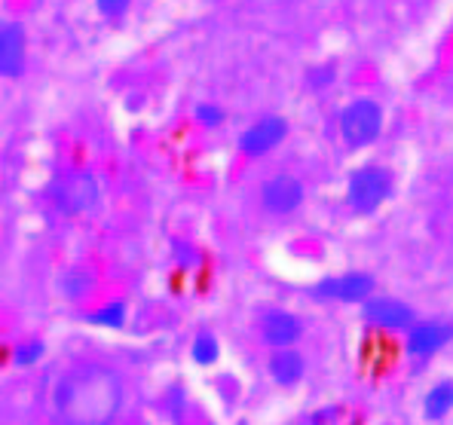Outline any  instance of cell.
Instances as JSON below:
<instances>
[{
  "label": "cell",
  "mask_w": 453,
  "mask_h": 425,
  "mask_svg": "<svg viewBox=\"0 0 453 425\" xmlns=\"http://www.w3.org/2000/svg\"><path fill=\"white\" fill-rule=\"evenodd\" d=\"M123 410V383L104 364H77L52 386L58 425H111Z\"/></svg>",
  "instance_id": "1"
},
{
  "label": "cell",
  "mask_w": 453,
  "mask_h": 425,
  "mask_svg": "<svg viewBox=\"0 0 453 425\" xmlns=\"http://www.w3.org/2000/svg\"><path fill=\"white\" fill-rule=\"evenodd\" d=\"M383 129V110L371 98H356L340 114V135L349 148H368Z\"/></svg>",
  "instance_id": "2"
},
{
  "label": "cell",
  "mask_w": 453,
  "mask_h": 425,
  "mask_svg": "<svg viewBox=\"0 0 453 425\" xmlns=\"http://www.w3.org/2000/svg\"><path fill=\"white\" fill-rule=\"evenodd\" d=\"M98 202V184L86 171H74V175H65L62 181L52 187V205H56L62 215L77 217L92 211Z\"/></svg>",
  "instance_id": "3"
},
{
  "label": "cell",
  "mask_w": 453,
  "mask_h": 425,
  "mask_svg": "<svg viewBox=\"0 0 453 425\" xmlns=\"http://www.w3.org/2000/svg\"><path fill=\"white\" fill-rule=\"evenodd\" d=\"M389 196V175L383 169H358L352 171L349 184H346V199L356 211L371 215L383 205V199Z\"/></svg>",
  "instance_id": "4"
},
{
  "label": "cell",
  "mask_w": 453,
  "mask_h": 425,
  "mask_svg": "<svg viewBox=\"0 0 453 425\" xmlns=\"http://www.w3.org/2000/svg\"><path fill=\"white\" fill-rule=\"evenodd\" d=\"M371 294H374V278L368 272H349V276L325 278V282L316 285V297H325V300L362 303L371 300Z\"/></svg>",
  "instance_id": "5"
},
{
  "label": "cell",
  "mask_w": 453,
  "mask_h": 425,
  "mask_svg": "<svg viewBox=\"0 0 453 425\" xmlns=\"http://www.w3.org/2000/svg\"><path fill=\"white\" fill-rule=\"evenodd\" d=\"M261 202L270 215H291L303 202V184L295 175H276L261 187Z\"/></svg>",
  "instance_id": "6"
},
{
  "label": "cell",
  "mask_w": 453,
  "mask_h": 425,
  "mask_svg": "<svg viewBox=\"0 0 453 425\" xmlns=\"http://www.w3.org/2000/svg\"><path fill=\"white\" fill-rule=\"evenodd\" d=\"M303 334V324L295 312H285V309H270L264 312L261 318V340L266 346L273 349H285L291 343H297Z\"/></svg>",
  "instance_id": "7"
},
{
  "label": "cell",
  "mask_w": 453,
  "mask_h": 425,
  "mask_svg": "<svg viewBox=\"0 0 453 425\" xmlns=\"http://www.w3.org/2000/svg\"><path fill=\"white\" fill-rule=\"evenodd\" d=\"M362 315L368 318L371 324H380V328L389 330H402V328H414V309L402 300H392V297H371L365 300Z\"/></svg>",
  "instance_id": "8"
},
{
  "label": "cell",
  "mask_w": 453,
  "mask_h": 425,
  "mask_svg": "<svg viewBox=\"0 0 453 425\" xmlns=\"http://www.w3.org/2000/svg\"><path fill=\"white\" fill-rule=\"evenodd\" d=\"M285 132H288L285 119L266 117V119H261V123L251 125V129L242 132V138H239V150H242L245 156H264V154H270L279 141H282Z\"/></svg>",
  "instance_id": "9"
},
{
  "label": "cell",
  "mask_w": 453,
  "mask_h": 425,
  "mask_svg": "<svg viewBox=\"0 0 453 425\" xmlns=\"http://www.w3.org/2000/svg\"><path fill=\"white\" fill-rule=\"evenodd\" d=\"M450 337H453V324L448 322H417L408 334V352L417 358L432 355L444 343H450Z\"/></svg>",
  "instance_id": "10"
},
{
  "label": "cell",
  "mask_w": 453,
  "mask_h": 425,
  "mask_svg": "<svg viewBox=\"0 0 453 425\" xmlns=\"http://www.w3.org/2000/svg\"><path fill=\"white\" fill-rule=\"evenodd\" d=\"M25 68V31L22 25L6 22L0 31V71L4 77H19Z\"/></svg>",
  "instance_id": "11"
},
{
  "label": "cell",
  "mask_w": 453,
  "mask_h": 425,
  "mask_svg": "<svg viewBox=\"0 0 453 425\" xmlns=\"http://www.w3.org/2000/svg\"><path fill=\"white\" fill-rule=\"evenodd\" d=\"M266 368H270V376L279 383V386L291 389V386H297V383L303 380V374H306V358L297 349L285 346V349L273 352V358H270V364H266Z\"/></svg>",
  "instance_id": "12"
},
{
  "label": "cell",
  "mask_w": 453,
  "mask_h": 425,
  "mask_svg": "<svg viewBox=\"0 0 453 425\" xmlns=\"http://www.w3.org/2000/svg\"><path fill=\"white\" fill-rule=\"evenodd\" d=\"M56 288H58V294L68 297V300H83V297H89L92 291H96V276L86 267H68L58 272Z\"/></svg>",
  "instance_id": "13"
},
{
  "label": "cell",
  "mask_w": 453,
  "mask_h": 425,
  "mask_svg": "<svg viewBox=\"0 0 453 425\" xmlns=\"http://www.w3.org/2000/svg\"><path fill=\"white\" fill-rule=\"evenodd\" d=\"M450 407H453V383H438V386H432V391L423 401L426 420H441V416L450 414Z\"/></svg>",
  "instance_id": "14"
},
{
  "label": "cell",
  "mask_w": 453,
  "mask_h": 425,
  "mask_svg": "<svg viewBox=\"0 0 453 425\" xmlns=\"http://www.w3.org/2000/svg\"><path fill=\"white\" fill-rule=\"evenodd\" d=\"M193 361L203 364V368H209V364L218 361V355H221V349H218V340L211 334H199L196 340H193V349H190Z\"/></svg>",
  "instance_id": "15"
},
{
  "label": "cell",
  "mask_w": 453,
  "mask_h": 425,
  "mask_svg": "<svg viewBox=\"0 0 453 425\" xmlns=\"http://www.w3.org/2000/svg\"><path fill=\"white\" fill-rule=\"evenodd\" d=\"M89 322H92V324H102V328H123V322H126V307H123V303H111V307L92 312Z\"/></svg>",
  "instance_id": "16"
},
{
  "label": "cell",
  "mask_w": 453,
  "mask_h": 425,
  "mask_svg": "<svg viewBox=\"0 0 453 425\" xmlns=\"http://www.w3.org/2000/svg\"><path fill=\"white\" fill-rule=\"evenodd\" d=\"M40 355H43V343L31 340V343H22V346L16 349L12 361H16V368H28V364H35Z\"/></svg>",
  "instance_id": "17"
},
{
  "label": "cell",
  "mask_w": 453,
  "mask_h": 425,
  "mask_svg": "<svg viewBox=\"0 0 453 425\" xmlns=\"http://www.w3.org/2000/svg\"><path fill=\"white\" fill-rule=\"evenodd\" d=\"M172 254H175V263L181 269H190V267H196V263H199V251L193 248V245H188V242H178Z\"/></svg>",
  "instance_id": "18"
},
{
  "label": "cell",
  "mask_w": 453,
  "mask_h": 425,
  "mask_svg": "<svg viewBox=\"0 0 453 425\" xmlns=\"http://www.w3.org/2000/svg\"><path fill=\"white\" fill-rule=\"evenodd\" d=\"M221 119H224V114H221V108H215V104H199V108H196V123L218 125Z\"/></svg>",
  "instance_id": "19"
},
{
  "label": "cell",
  "mask_w": 453,
  "mask_h": 425,
  "mask_svg": "<svg viewBox=\"0 0 453 425\" xmlns=\"http://www.w3.org/2000/svg\"><path fill=\"white\" fill-rule=\"evenodd\" d=\"M98 10H102L108 19H117L129 10V0H98Z\"/></svg>",
  "instance_id": "20"
},
{
  "label": "cell",
  "mask_w": 453,
  "mask_h": 425,
  "mask_svg": "<svg viewBox=\"0 0 453 425\" xmlns=\"http://www.w3.org/2000/svg\"><path fill=\"white\" fill-rule=\"evenodd\" d=\"M132 425H135V422H132Z\"/></svg>",
  "instance_id": "21"
}]
</instances>
